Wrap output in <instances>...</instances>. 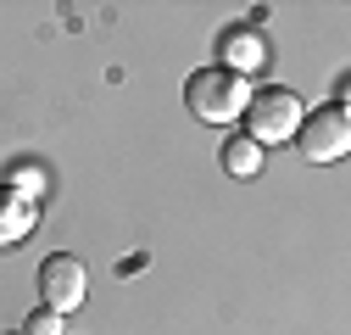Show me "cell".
Wrapping results in <instances>:
<instances>
[{"label":"cell","instance_id":"obj_1","mask_svg":"<svg viewBox=\"0 0 351 335\" xmlns=\"http://www.w3.org/2000/svg\"><path fill=\"white\" fill-rule=\"evenodd\" d=\"M251 90H245V78L229 73V67H195L184 78V106L201 117V123H217V129H229V123L245 112Z\"/></svg>","mask_w":351,"mask_h":335},{"label":"cell","instance_id":"obj_2","mask_svg":"<svg viewBox=\"0 0 351 335\" xmlns=\"http://www.w3.org/2000/svg\"><path fill=\"white\" fill-rule=\"evenodd\" d=\"M240 117H245V140H256L262 151H268V146H290V140H295L306 106H301V95H295V90L274 84V90H256V95L245 101V112H240Z\"/></svg>","mask_w":351,"mask_h":335},{"label":"cell","instance_id":"obj_3","mask_svg":"<svg viewBox=\"0 0 351 335\" xmlns=\"http://www.w3.org/2000/svg\"><path fill=\"white\" fill-rule=\"evenodd\" d=\"M295 151L306 162H340L351 151V123L340 106H318V112H306L301 117V129H295Z\"/></svg>","mask_w":351,"mask_h":335},{"label":"cell","instance_id":"obj_4","mask_svg":"<svg viewBox=\"0 0 351 335\" xmlns=\"http://www.w3.org/2000/svg\"><path fill=\"white\" fill-rule=\"evenodd\" d=\"M39 297H45L51 313H73L84 308V297H90V268H84L78 257H67V251H56V257L39 263Z\"/></svg>","mask_w":351,"mask_h":335},{"label":"cell","instance_id":"obj_5","mask_svg":"<svg viewBox=\"0 0 351 335\" xmlns=\"http://www.w3.org/2000/svg\"><path fill=\"white\" fill-rule=\"evenodd\" d=\"M217 51H223V62H217V67H229V73H240V78L274 56V51H268V39H262L256 28H229L223 39H217Z\"/></svg>","mask_w":351,"mask_h":335},{"label":"cell","instance_id":"obj_6","mask_svg":"<svg viewBox=\"0 0 351 335\" xmlns=\"http://www.w3.org/2000/svg\"><path fill=\"white\" fill-rule=\"evenodd\" d=\"M28 229H34V201H28V196H17L12 185H0V251L23 246V240H28Z\"/></svg>","mask_w":351,"mask_h":335},{"label":"cell","instance_id":"obj_7","mask_svg":"<svg viewBox=\"0 0 351 335\" xmlns=\"http://www.w3.org/2000/svg\"><path fill=\"white\" fill-rule=\"evenodd\" d=\"M217 162H223L229 179H256V174H262V146L245 140V135H229L223 151H217Z\"/></svg>","mask_w":351,"mask_h":335},{"label":"cell","instance_id":"obj_8","mask_svg":"<svg viewBox=\"0 0 351 335\" xmlns=\"http://www.w3.org/2000/svg\"><path fill=\"white\" fill-rule=\"evenodd\" d=\"M0 185H12L17 196H28V201H34L39 190H45V174H39V162H28V157H23V162H12V168H6V179H0Z\"/></svg>","mask_w":351,"mask_h":335},{"label":"cell","instance_id":"obj_9","mask_svg":"<svg viewBox=\"0 0 351 335\" xmlns=\"http://www.w3.org/2000/svg\"><path fill=\"white\" fill-rule=\"evenodd\" d=\"M23 335H67V324H62V313H51V308H39V313H28Z\"/></svg>","mask_w":351,"mask_h":335},{"label":"cell","instance_id":"obj_10","mask_svg":"<svg viewBox=\"0 0 351 335\" xmlns=\"http://www.w3.org/2000/svg\"><path fill=\"white\" fill-rule=\"evenodd\" d=\"M17 335H23V330H17Z\"/></svg>","mask_w":351,"mask_h":335}]
</instances>
